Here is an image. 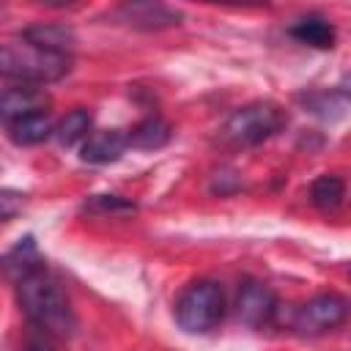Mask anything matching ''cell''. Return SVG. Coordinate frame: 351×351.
Listing matches in <instances>:
<instances>
[{
  "label": "cell",
  "mask_w": 351,
  "mask_h": 351,
  "mask_svg": "<svg viewBox=\"0 0 351 351\" xmlns=\"http://www.w3.org/2000/svg\"><path fill=\"white\" fill-rule=\"evenodd\" d=\"M14 285H16V302L27 315V321L36 326V332H44L49 337L74 335L77 318L71 299L60 285V280L47 269V263L33 269Z\"/></svg>",
  "instance_id": "1"
},
{
  "label": "cell",
  "mask_w": 351,
  "mask_h": 351,
  "mask_svg": "<svg viewBox=\"0 0 351 351\" xmlns=\"http://www.w3.org/2000/svg\"><path fill=\"white\" fill-rule=\"evenodd\" d=\"M69 69H71V58L66 55L44 52L27 41L0 44V80L44 88L49 82L63 80Z\"/></svg>",
  "instance_id": "2"
},
{
  "label": "cell",
  "mask_w": 351,
  "mask_h": 351,
  "mask_svg": "<svg viewBox=\"0 0 351 351\" xmlns=\"http://www.w3.org/2000/svg\"><path fill=\"white\" fill-rule=\"evenodd\" d=\"M225 315V291L214 280L189 282L176 299V324L189 335H206Z\"/></svg>",
  "instance_id": "3"
},
{
  "label": "cell",
  "mask_w": 351,
  "mask_h": 351,
  "mask_svg": "<svg viewBox=\"0 0 351 351\" xmlns=\"http://www.w3.org/2000/svg\"><path fill=\"white\" fill-rule=\"evenodd\" d=\"M285 123H288V115L277 101H250L225 121L222 140L236 148H250L282 132Z\"/></svg>",
  "instance_id": "4"
},
{
  "label": "cell",
  "mask_w": 351,
  "mask_h": 351,
  "mask_svg": "<svg viewBox=\"0 0 351 351\" xmlns=\"http://www.w3.org/2000/svg\"><path fill=\"white\" fill-rule=\"evenodd\" d=\"M348 315V302L340 293H318L293 310L291 326L299 335H324L340 326Z\"/></svg>",
  "instance_id": "5"
},
{
  "label": "cell",
  "mask_w": 351,
  "mask_h": 351,
  "mask_svg": "<svg viewBox=\"0 0 351 351\" xmlns=\"http://www.w3.org/2000/svg\"><path fill=\"white\" fill-rule=\"evenodd\" d=\"M277 296L269 285L258 282V280H244L239 285V293H236V315L241 324L252 326V329H261V326H269L274 318H277Z\"/></svg>",
  "instance_id": "6"
},
{
  "label": "cell",
  "mask_w": 351,
  "mask_h": 351,
  "mask_svg": "<svg viewBox=\"0 0 351 351\" xmlns=\"http://www.w3.org/2000/svg\"><path fill=\"white\" fill-rule=\"evenodd\" d=\"M49 93L44 88H33V85H14V88H3L0 90V123L11 126L27 115H38L47 112L49 107Z\"/></svg>",
  "instance_id": "7"
},
{
  "label": "cell",
  "mask_w": 351,
  "mask_h": 351,
  "mask_svg": "<svg viewBox=\"0 0 351 351\" xmlns=\"http://www.w3.org/2000/svg\"><path fill=\"white\" fill-rule=\"evenodd\" d=\"M118 22L129 27H143V30H159V27H173L178 25L181 14L170 5L162 3H126L112 14Z\"/></svg>",
  "instance_id": "8"
},
{
  "label": "cell",
  "mask_w": 351,
  "mask_h": 351,
  "mask_svg": "<svg viewBox=\"0 0 351 351\" xmlns=\"http://www.w3.org/2000/svg\"><path fill=\"white\" fill-rule=\"evenodd\" d=\"M126 148H129V137L123 129H99L80 143V159L88 165H107L121 159Z\"/></svg>",
  "instance_id": "9"
},
{
  "label": "cell",
  "mask_w": 351,
  "mask_h": 351,
  "mask_svg": "<svg viewBox=\"0 0 351 351\" xmlns=\"http://www.w3.org/2000/svg\"><path fill=\"white\" fill-rule=\"evenodd\" d=\"M22 41H27V44L44 49V52L69 58L74 44H77V33L69 25H60V22H38V25L22 30Z\"/></svg>",
  "instance_id": "10"
},
{
  "label": "cell",
  "mask_w": 351,
  "mask_h": 351,
  "mask_svg": "<svg viewBox=\"0 0 351 351\" xmlns=\"http://www.w3.org/2000/svg\"><path fill=\"white\" fill-rule=\"evenodd\" d=\"M38 266H44V258H41V252H38L33 236L19 239V241L0 258V271H3V277L11 280V282H19L25 274H30V271L38 269Z\"/></svg>",
  "instance_id": "11"
},
{
  "label": "cell",
  "mask_w": 351,
  "mask_h": 351,
  "mask_svg": "<svg viewBox=\"0 0 351 351\" xmlns=\"http://www.w3.org/2000/svg\"><path fill=\"white\" fill-rule=\"evenodd\" d=\"M129 148H140V151H154V148H162L170 137H173V129L165 118L159 115H148L143 118L140 123H134L129 132Z\"/></svg>",
  "instance_id": "12"
},
{
  "label": "cell",
  "mask_w": 351,
  "mask_h": 351,
  "mask_svg": "<svg viewBox=\"0 0 351 351\" xmlns=\"http://www.w3.org/2000/svg\"><path fill=\"white\" fill-rule=\"evenodd\" d=\"M291 36L302 44L318 47V49H332L335 47V25L324 16H302L291 25Z\"/></svg>",
  "instance_id": "13"
},
{
  "label": "cell",
  "mask_w": 351,
  "mask_h": 351,
  "mask_svg": "<svg viewBox=\"0 0 351 351\" xmlns=\"http://www.w3.org/2000/svg\"><path fill=\"white\" fill-rule=\"evenodd\" d=\"M55 132V123L47 112H38V115H27L16 123L8 126V137L16 143V145H38L44 140H49Z\"/></svg>",
  "instance_id": "14"
},
{
  "label": "cell",
  "mask_w": 351,
  "mask_h": 351,
  "mask_svg": "<svg viewBox=\"0 0 351 351\" xmlns=\"http://www.w3.org/2000/svg\"><path fill=\"white\" fill-rule=\"evenodd\" d=\"M343 200H346V184H343L340 176L326 173V176H318L313 181V186H310V203L315 208H321V211H337L343 206Z\"/></svg>",
  "instance_id": "15"
},
{
  "label": "cell",
  "mask_w": 351,
  "mask_h": 351,
  "mask_svg": "<svg viewBox=\"0 0 351 351\" xmlns=\"http://www.w3.org/2000/svg\"><path fill=\"white\" fill-rule=\"evenodd\" d=\"M90 123H93V115L85 110V107H77L71 112H66L58 123H55V132L52 137L60 143V145H74V143H82L88 134H90Z\"/></svg>",
  "instance_id": "16"
},
{
  "label": "cell",
  "mask_w": 351,
  "mask_h": 351,
  "mask_svg": "<svg viewBox=\"0 0 351 351\" xmlns=\"http://www.w3.org/2000/svg\"><path fill=\"white\" fill-rule=\"evenodd\" d=\"M134 206L132 203H126V200H121L118 195H96V197H90L88 203H85V211H101V214H112V211H132Z\"/></svg>",
  "instance_id": "17"
},
{
  "label": "cell",
  "mask_w": 351,
  "mask_h": 351,
  "mask_svg": "<svg viewBox=\"0 0 351 351\" xmlns=\"http://www.w3.org/2000/svg\"><path fill=\"white\" fill-rule=\"evenodd\" d=\"M25 206V195L16 189H0V222L14 219Z\"/></svg>",
  "instance_id": "18"
},
{
  "label": "cell",
  "mask_w": 351,
  "mask_h": 351,
  "mask_svg": "<svg viewBox=\"0 0 351 351\" xmlns=\"http://www.w3.org/2000/svg\"><path fill=\"white\" fill-rule=\"evenodd\" d=\"M25 351H55V346H52V337H49V335L36 332V335H30V337H27Z\"/></svg>",
  "instance_id": "19"
}]
</instances>
